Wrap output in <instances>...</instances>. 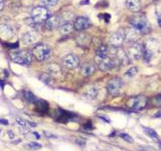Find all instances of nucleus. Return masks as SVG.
I'll return each mask as SVG.
<instances>
[{"mask_svg":"<svg viewBox=\"0 0 161 151\" xmlns=\"http://www.w3.org/2000/svg\"><path fill=\"white\" fill-rule=\"evenodd\" d=\"M48 16H50V12H48L47 8H46V6H37L33 8V10L31 12V16L26 19V22L28 23V25L36 29L42 23H44V21L48 18Z\"/></svg>","mask_w":161,"mask_h":151,"instance_id":"1","label":"nucleus"},{"mask_svg":"<svg viewBox=\"0 0 161 151\" xmlns=\"http://www.w3.org/2000/svg\"><path fill=\"white\" fill-rule=\"evenodd\" d=\"M129 23L132 27H134L136 30H138L141 34H146L151 31L150 22L148 21L146 16L144 15H134L129 19Z\"/></svg>","mask_w":161,"mask_h":151,"instance_id":"2","label":"nucleus"},{"mask_svg":"<svg viewBox=\"0 0 161 151\" xmlns=\"http://www.w3.org/2000/svg\"><path fill=\"white\" fill-rule=\"evenodd\" d=\"M11 60H13L14 63L21 64L24 67H28L30 66L32 63V56L29 51H14L10 55Z\"/></svg>","mask_w":161,"mask_h":151,"instance_id":"3","label":"nucleus"},{"mask_svg":"<svg viewBox=\"0 0 161 151\" xmlns=\"http://www.w3.org/2000/svg\"><path fill=\"white\" fill-rule=\"evenodd\" d=\"M125 51H126L129 60H138L143 56V47L138 42L129 43V47Z\"/></svg>","mask_w":161,"mask_h":151,"instance_id":"4","label":"nucleus"},{"mask_svg":"<svg viewBox=\"0 0 161 151\" xmlns=\"http://www.w3.org/2000/svg\"><path fill=\"white\" fill-rule=\"evenodd\" d=\"M124 87V82L120 79V78H113L107 85V90L110 95L112 96H118L121 94Z\"/></svg>","mask_w":161,"mask_h":151,"instance_id":"5","label":"nucleus"},{"mask_svg":"<svg viewBox=\"0 0 161 151\" xmlns=\"http://www.w3.org/2000/svg\"><path fill=\"white\" fill-rule=\"evenodd\" d=\"M98 68L103 72H108L112 69L116 68L119 64L116 56H107L105 59H98Z\"/></svg>","mask_w":161,"mask_h":151,"instance_id":"6","label":"nucleus"},{"mask_svg":"<svg viewBox=\"0 0 161 151\" xmlns=\"http://www.w3.org/2000/svg\"><path fill=\"white\" fill-rule=\"evenodd\" d=\"M157 50H158V43H157L154 39H148L146 43H145L144 48H143L144 60L149 62V60L154 56Z\"/></svg>","mask_w":161,"mask_h":151,"instance_id":"7","label":"nucleus"},{"mask_svg":"<svg viewBox=\"0 0 161 151\" xmlns=\"http://www.w3.org/2000/svg\"><path fill=\"white\" fill-rule=\"evenodd\" d=\"M32 55L35 56V59L37 60H46L50 55V48L46 44H37L34 47L33 51H32Z\"/></svg>","mask_w":161,"mask_h":151,"instance_id":"8","label":"nucleus"},{"mask_svg":"<svg viewBox=\"0 0 161 151\" xmlns=\"http://www.w3.org/2000/svg\"><path fill=\"white\" fill-rule=\"evenodd\" d=\"M147 103H148V100H147L146 97H144V96H138V97L130 98L127 104H128V107L129 108L139 111V110H142V109H144L145 107H146Z\"/></svg>","mask_w":161,"mask_h":151,"instance_id":"9","label":"nucleus"},{"mask_svg":"<svg viewBox=\"0 0 161 151\" xmlns=\"http://www.w3.org/2000/svg\"><path fill=\"white\" fill-rule=\"evenodd\" d=\"M125 42V35H124V30H118L114 32L110 39H109V43L110 46L114 48H119Z\"/></svg>","mask_w":161,"mask_h":151,"instance_id":"10","label":"nucleus"},{"mask_svg":"<svg viewBox=\"0 0 161 151\" xmlns=\"http://www.w3.org/2000/svg\"><path fill=\"white\" fill-rule=\"evenodd\" d=\"M140 32L136 30L134 27H128L124 29V35H125V42L128 43H134L137 42V40L140 38Z\"/></svg>","mask_w":161,"mask_h":151,"instance_id":"11","label":"nucleus"},{"mask_svg":"<svg viewBox=\"0 0 161 151\" xmlns=\"http://www.w3.org/2000/svg\"><path fill=\"white\" fill-rule=\"evenodd\" d=\"M62 22H63L62 16L54 14V15L48 16V18L44 21V26H46L48 30H54L55 28L59 27Z\"/></svg>","mask_w":161,"mask_h":151,"instance_id":"12","label":"nucleus"},{"mask_svg":"<svg viewBox=\"0 0 161 151\" xmlns=\"http://www.w3.org/2000/svg\"><path fill=\"white\" fill-rule=\"evenodd\" d=\"M46 72L52 79L60 80L63 78V70L58 64H48L46 66Z\"/></svg>","mask_w":161,"mask_h":151,"instance_id":"13","label":"nucleus"},{"mask_svg":"<svg viewBox=\"0 0 161 151\" xmlns=\"http://www.w3.org/2000/svg\"><path fill=\"white\" fill-rule=\"evenodd\" d=\"M92 25V22L89 17L87 16H79L76 17L75 22H74V28L76 30H84V29H87Z\"/></svg>","mask_w":161,"mask_h":151,"instance_id":"14","label":"nucleus"},{"mask_svg":"<svg viewBox=\"0 0 161 151\" xmlns=\"http://www.w3.org/2000/svg\"><path fill=\"white\" fill-rule=\"evenodd\" d=\"M63 63L66 68L74 70V69H76L80 66V59L75 55H67L64 56Z\"/></svg>","mask_w":161,"mask_h":151,"instance_id":"15","label":"nucleus"},{"mask_svg":"<svg viewBox=\"0 0 161 151\" xmlns=\"http://www.w3.org/2000/svg\"><path fill=\"white\" fill-rule=\"evenodd\" d=\"M39 34L37 31H27L22 35V42L26 46H30V44H34L38 42Z\"/></svg>","mask_w":161,"mask_h":151,"instance_id":"16","label":"nucleus"},{"mask_svg":"<svg viewBox=\"0 0 161 151\" xmlns=\"http://www.w3.org/2000/svg\"><path fill=\"white\" fill-rule=\"evenodd\" d=\"M96 66L91 62L85 63L82 67H80V74L84 77H90L95 73Z\"/></svg>","mask_w":161,"mask_h":151,"instance_id":"17","label":"nucleus"},{"mask_svg":"<svg viewBox=\"0 0 161 151\" xmlns=\"http://www.w3.org/2000/svg\"><path fill=\"white\" fill-rule=\"evenodd\" d=\"M74 117L75 116L72 115V113L67 112V111H64V110H62V109H59L58 112H56L55 120L58 122H68V121H71Z\"/></svg>","mask_w":161,"mask_h":151,"instance_id":"18","label":"nucleus"},{"mask_svg":"<svg viewBox=\"0 0 161 151\" xmlns=\"http://www.w3.org/2000/svg\"><path fill=\"white\" fill-rule=\"evenodd\" d=\"M91 36L86 32H80V33L76 36V43L82 47H87L91 42Z\"/></svg>","mask_w":161,"mask_h":151,"instance_id":"19","label":"nucleus"},{"mask_svg":"<svg viewBox=\"0 0 161 151\" xmlns=\"http://www.w3.org/2000/svg\"><path fill=\"white\" fill-rule=\"evenodd\" d=\"M99 89L96 87V86H92V87H89L88 89L85 90V92L83 94V96L89 100H94L98 96Z\"/></svg>","mask_w":161,"mask_h":151,"instance_id":"20","label":"nucleus"},{"mask_svg":"<svg viewBox=\"0 0 161 151\" xmlns=\"http://www.w3.org/2000/svg\"><path fill=\"white\" fill-rule=\"evenodd\" d=\"M117 54H116V59L118 60V63L123 64V66H126V64L130 62V60H129L128 56L126 54V51H125L124 50H121V48H117Z\"/></svg>","mask_w":161,"mask_h":151,"instance_id":"21","label":"nucleus"},{"mask_svg":"<svg viewBox=\"0 0 161 151\" xmlns=\"http://www.w3.org/2000/svg\"><path fill=\"white\" fill-rule=\"evenodd\" d=\"M126 6L132 12H138L141 9V0H126Z\"/></svg>","mask_w":161,"mask_h":151,"instance_id":"22","label":"nucleus"},{"mask_svg":"<svg viewBox=\"0 0 161 151\" xmlns=\"http://www.w3.org/2000/svg\"><path fill=\"white\" fill-rule=\"evenodd\" d=\"M72 29H74V24H72L71 21H63L62 24L59 25L60 33L63 35L70 34L72 31Z\"/></svg>","mask_w":161,"mask_h":151,"instance_id":"23","label":"nucleus"},{"mask_svg":"<svg viewBox=\"0 0 161 151\" xmlns=\"http://www.w3.org/2000/svg\"><path fill=\"white\" fill-rule=\"evenodd\" d=\"M96 55H97V58L98 59L107 58V56H109V47H108V46H106V44H102V46H100L98 48H97Z\"/></svg>","mask_w":161,"mask_h":151,"instance_id":"24","label":"nucleus"},{"mask_svg":"<svg viewBox=\"0 0 161 151\" xmlns=\"http://www.w3.org/2000/svg\"><path fill=\"white\" fill-rule=\"evenodd\" d=\"M0 33H1L5 38H11L13 35V32H12V29L10 26H8L7 24H4V25L0 26Z\"/></svg>","mask_w":161,"mask_h":151,"instance_id":"25","label":"nucleus"},{"mask_svg":"<svg viewBox=\"0 0 161 151\" xmlns=\"http://www.w3.org/2000/svg\"><path fill=\"white\" fill-rule=\"evenodd\" d=\"M36 107H37V110L39 112H41V113H46L47 112V110H48V103L46 101H43V100H37V102H36Z\"/></svg>","mask_w":161,"mask_h":151,"instance_id":"26","label":"nucleus"},{"mask_svg":"<svg viewBox=\"0 0 161 151\" xmlns=\"http://www.w3.org/2000/svg\"><path fill=\"white\" fill-rule=\"evenodd\" d=\"M144 132L147 134V135L151 138V139L157 141L158 140V135H157V133L155 132V130H153L151 128H148V127H144Z\"/></svg>","mask_w":161,"mask_h":151,"instance_id":"27","label":"nucleus"},{"mask_svg":"<svg viewBox=\"0 0 161 151\" xmlns=\"http://www.w3.org/2000/svg\"><path fill=\"white\" fill-rule=\"evenodd\" d=\"M39 79L43 83H46V85H51L52 83V78L47 74V73H43V74L39 75Z\"/></svg>","mask_w":161,"mask_h":151,"instance_id":"28","label":"nucleus"},{"mask_svg":"<svg viewBox=\"0 0 161 151\" xmlns=\"http://www.w3.org/2000/svg\"><path fill=\"white\" fill-rule=\"evenodd\" d=\"M24 97H25V99L29 102V103H36V102H37V98L29 91L24 92Z\"/></svg>","mask_w":161,"mask_h":151,"instance_id":"29","label":"nucleus"},{"mask_svg":"<svg viewBox=\"0 0 161 151\" xmlns=\"http://www.w3.org/2000/svg\"><path fill=\"white\" fill-rule=\"evenodd\" d=\"M155 14H156V20L158 25L161 27V4H157L155 8Z\"/></svg>","mask_w":161,"mask_h":151,"instance_id":"30","label":"nucleus"},{"mask_svg":"<svg viewBox=\"0 0 161 151\" xmlns=\"http://www.w3.org/2000/svg\"><path fill=\"white\" fill-rule=\"evenodd\" d=\"M138 72H139V69L138 68H137V67H132V68L129 69V70L126 73H125V76L129 77V78L134 77V76L137 75V73H138Z\"/></svg>","mask_w":161,"mask_h":151,"instance_id":"31","label":"nucleus"},{"mask_svg":"<svg viewBox=\"0 0 161 151\" xmlns=\"http://www.w3.org/2000/svg\"><path fill=\"white\" fill-rule=\"evenodd\" d=\"M59 0H41V2L44 6L46 7H52V6H55L56 4L59 3Z\"/></svg>","mask_w":161,"mask_h":151,"instance_id":"32","label":"nucleus"},{"mask_svg":"<svg viewBox=\"0 0 161 151\" xmlns=\"http://www.w3.org/2000/svg\"><path fill=\"white\" fill-rule=\"evenodd\" d=\"M25 147L29 149H39L41 147V144L37 143V142H29V143L25 144Z\"/></svg>","mask_w":161,"mask_h":151,"instance_id":"33","label":"nucleus"},{"mask_svg":"<svg viewBox=\"0 0 161 151\" xmlns=\"http://www.w3.org/2000/svg\"><path fill=\"white\" fill-rule=\"evenodd\" d=\"M120 136H121V138H122V139H124L125 141L130 142V143H132V142H133V139L131 138V136H130V135H128V134H124V133H122V134H120Z\"/></svg>","mask_w":161,"mask_h":151,"instance_id":"34","label":"nucleus"},{"mask_svg":"<svg viewBox=\"0 0 161 151\" xmlns=\"http://www.w3.org/2000/svg\"><path fill=\"white\" fill-rule=\"evenodd\" d=\"M44 135H46L47 138H54V139H56V138H59L56 135H54V134H52V133L48 132V131H44Z\"/></svg>","mask_w":161,"mask_h":151,"instance_id":"35","label":"nucleus"},{"mask_svg":"<svg viewBox=\"0 0 161 151\" xmlns=\"http://www.w3.org/2000/svg\"><path fill=\"white\" fill-rule=\"evenodd\" d=\"M154 101L157 102L156 106H161V96H157L155 99H154Z\"/></svg>","mask_w":161,"mask_h":151,"instance_id":"36","label":"nucleus"},{"mask_svg":"<svg viewBox=\"0 0 161 151\" xmlns=\"http://www.w3.org/2000/svg\"><path fill=\"white\" fill-rule=\"evenodd\" d=\"M83 128L87 129V130H92V129H93V126H92L91 123H87V124H85V125L83 126Z\"/></svg>","mask_w":161,"mask_h":151,"instance_id":"37","label":"nucleus"},{"mask_svg":"<svg viewBox=\"0 0 161 151\" xmlns=\"http://www.w3.org/2000/svg\"><path fill=\"white\" fill-rule=\"evenodd\" d=\"M76 142L78 144H80V146H83L84 144H85V140H83V139H80V138H78V139L76 140Z\"/></svg>","mask_w":161,"mask_h":151,"instance_id":"38","label":"nucleus"},{"mask_svg":"<svg viewBox=\"0 0 161 151\" xmlns=\"http://www.w3.org/2000/svg\"><path fill=\"white\" fill-rule=\"evenodd\" d=\"M8 47H9L11 50H14V48H17L18 47V43H15V44H8Z\"/></svg>","mask_w":161,"mask_h":151,"instance_id":"39","label":"nucleus"},{"mask_svg":"<svg viewBox=\"0 0 161 151\" xmlns=\"http://www.w3.org/2000/svg\"><path fill=\"white\" fill-rule=\"evenodd\" d=\"M31 135H32V136H34L33 138H35V139H39V138H40V135H39L38 133H36V132H33V133L31 134Z\"/></svg>","mask_w":161,"mask_h":151,"instance_id":"40","label":"nucleus"},{"mask_svg":"<svg viewBox=\"0 0 161 151\" xmlns=\"http://www.w3.org/2000/svg\"><path fill=\"white\" fill-rule=\"evenodd\" d=\"M0 124L7 125V124H8V122H7V120H1V119H0Z\"/></svg>","mask_w":161,"mask_h":151,"instance_id":"41","label":"nucleus"},{"mask_svg":"<svg viewBox=\"0 0 161 151\" xmlns=\"http://www.w3.org/2000/svg\"><path fill=\"white\" fill-rule=\"evenodd\" d=\"M3 8V0H0V10Z\"/></svg>","mask_w":161,"mask_h":151,"instance_id":"42","label":"nucleus"},{"mask_svg":"<svg viewBox=\"0 0 161 151\" xmlns=\"http://www.w3.org/2000/svg\"><path fill=\"white\" fill-rule=\"evenodd\" d=\"M155 117H159V118H161V111H159L158 113H157L156 115H155Z\"/></svg>","mask_w":161,"mask_h":151,"instance_id":"43","label":"nucleus"},{"mask_svg":"<svg viewBox=\"0 0 161 151\" xmlns=\"http://www.w3.org/2000/svg\"><path fill=\"white\" fill-rule=\"evenodd\" d=\"M0 86H1V88H3V83L1 82V80H0Z\"/></svg>","mask_w":161,"mask_h":151,"instance_id":"44","label":"nucleus"},{"mask_svg":"<svg viewBox=\"0 0 161 151\" xmlns=\"http://www.w3.org/2000/svg\"><path fill=\"white\" fill-rule=\"evenodd\" d=\"M159 147H160V148H161V141H160V142H159Z\"/></svg>","mask_w":161,"mask_h":151,"instance_id":"45","label":"nucleus"}]
</instances>
